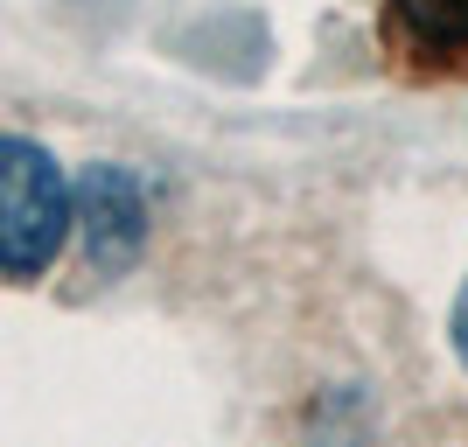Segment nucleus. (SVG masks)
I'll use <instances>...</instances> for the list:
<instances>
[{"instance_id": "1", "label": "nucleus", "mask_w": 468, "mask_h": 447, "mask_svg": "<svg viewBox=\"0 0 468 447\" xmlns=\"http://www.w3.org/2000/svg\"><path fill=\"white\" fill-rule=\"evenodd\" d=\"M78 231V196L49 147L0 133V280H42Z\"/></svg>"}, {"instance_id": "2", "label": "nucleus", "mask_w": 468, "mask_h": 447, "mask_svg": "<svg viewBox=\"0 0 468 447\" xmlns=\"http://www.w3.org/2000/svg\"><path fill=\"white\" fill-rule=\"evenodd\" d=\"M70 196H78V238H84L91 272H126L147 245V189H140V176L119 168V161H91V168H78Z\"/></svg>"}, {"instance_id": "3", "label": "nucleus", "mask_w": 468, "mask_h": 447, "mask_svg": "<svg viewBox=\"0 0 468 447\" xmlns=\"http://www.w3.org/2000/svg\"><path fill=\"white\" fill-rule=\"evenodd\" d=\"M378 36H385L399 70L468 78V0H385Z\"/></svg>"}, {"instance_id": "4", "label": "nucleus", "mask_w": 468, "mask_h": 447, "mask_svg": "<svg viewBox=\"0 0 468 447\" xmlns=\"http://www.w3.org/2000/svg\"><path fill=\"white\" fill-rule=\"evenodd\" d=\"M448 335H454V357H462V370H468V280H462V293H454V314H448Z\"/></svg>"}]
</instances>
